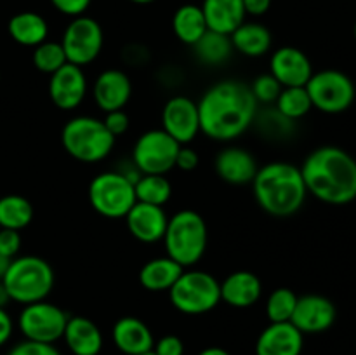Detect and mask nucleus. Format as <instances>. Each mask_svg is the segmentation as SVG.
<instances>
[{"label": "nucleus", "instance_id": "1", "mask_svg": "<svg viewBox=\"0 0 356 355\" xmlns=\"http://www.w3.org/2000/svg\"><path fill=\"white\" fill-rule=\"evenodd\" d=\"M197 104L200 132L221 143L235 141L245 134L259 110L250 87L233 79L219 80L209 87Z\"/></svg>", "mask_w": 356, "mask_h": 355}, {"label": "nucleus", "instance_id": "2", "mask_svg": "<svg viewBox=\"0 0 356 355\" xmlns=\"http://www.w3.org/2000/svg\"><path fill=\"white\" fill-rule=\"evenodd\" d=\"M309 195L329 205H346L356 198V159L339 146L313 150L301 166Z\"/></svg>", "mask_w": 356, "mask_h": 355}, {"label": "nucleus", "instance_id": "3", "mask_svg": "<svg viewBox=\"0 0 356 355\" xmlns=\"http://www.w3.org/2000/svg\"><path fill=\"white\" fill-rule=\"evenodd\" d=\"M250 184L257 205L275 218L296 214L308 197L301 167L284 160L261 166Z\"/></svg>", "mask_w": 356, "mask_h": 355}, {"label": "nucleus", "instance_id": "4", "mask_svg": "<svg viewBox=\"0 0 356 355\" xmlns=\"http://www.w3.org/2000/svg\"><path fill=\"white\" fill-rule=\"evenodd\" d=\"M162 240L170 260L179 263L183 268L195 267L207 251V223L197 211H177L167 221L165 235Z\"/></svg>", "mask_w": 356, "mask_h": 355}, {"label": "nucleus", "instance_id": "5", "mask_svg": "<svg viewBox=\"0 0 356 355\" xmlns=\"http://www.w3.org/2000/svg\"><path fill=\"white\" fill-rule=\"evenodd\" d=\"M54 281L56 275L49 261L31 254L14 258L2 277L10 301L23 306L47 299L54 289Z\"/></svg>", "mask_w": 356, "mask_h": 355}, {"label": "nucleus", "instance_id": "6", "mask_svg": "<svg viewBox=\"0 0 356 355\" xmlns=\"http://www.w3.org/2000/svg\"><path fill=\"white\" fill-rule=\"evenodd\" d=\"M115 139L104 127L103 120L90 115L70 118L61 131L63 148L70 157L83 164H96L106 159L113 150Z\"/></svg>", "mask_w": 356, "mask_h": 355}, {"label": "nucleus", "instance_id": "7", "mask_svg": "<svg viewBox=\"0 0 356 355\" xmlns=\"http://www.w3.org/2000/svg\"><path fill=\"white\" fill-rule=\"evenodd\" d=\"M169 301L184 315H204L221 303V284L204 270H186L169 289Z\"/></svg>", "mask_w": 356, "mask_h": 355}, {"label": "nucleus", "instance_id": "8", "mask_svg": "<svg viewBox=\"0 0 356 355\" xmlns=\"http://www.w3.org/2000/svg\"><path fill=\"white\" fill-rule=\"evenodd\" d=\"M89 202L94 211L103 218H125L132 205L138 202L134 183L120 171H104L90 181Z\"/></svg>", "mask_w": 356, "mask_h": 355}, {"label": "nucleus", "instance_id": "9", "mask_svg": "<svg viewBox=\"0 0 356 355\" xmlns=\"http://www.w3.org/2000/svg\"><path fill=\"white\" fill-rule=\"evenodd\" d=\"M68 319L70 317L65 310L44 299V301L24 305L17 315L16 327L23 340L56 345L63 340Z\"/></svg>", "mask_w": 356, "mask_h": 355}, {"label": "nucleus", "instance_id": "10", "mask_svg": "<svg viewBox=\"0 0 356 355\" xmlns=\"http://www.w3.org/2000/svg\"><path fill=\"white\" fill-rule=\"evenodd\" d=\"M313 108L323 113H343L351 108L356 96L353 80L339 70H322L313 73L306 84Z\"/></svg>", "mask_w": 356, "mask_h": 355}, {"label": "nucleus", "instance_id": "11", "mask_svg": "<svg viewBox=\"0 0 356 355\" xmlns=\"http://www.w3.org/2000/svg\"><path fill=\"white\" fill-rule=\"evenodd\" d=\"M103 28L94 17L86 16V14L72 17L61 37L66 61L80 66V68L90 65V63L99 58L101 51H103Z\"/></svg>", "mask_w": 356, "mask_h": 355}, {"label": "nucleus", "instance_id": "12", "mask_svg": "<svg viewBox=\"0 0 356 355\" xmlns=\"http://www.w3.org/2000/svg\"><path fill=\"white\" fill-rule=\"evenodd\" d=\"M181 145L174 141L163 129L143 132L132 148V162L141 174H163L176 167V157Z\"/></svg>", "mask_w": 356, "mask_h": 355}, {"label": "nucleus", "instance_id": "13", "mask_svg": "<svg viewBox=\"0 0 356 355\" xmlns=\"http://www.w3.org/2000/svg\"><path fill=\"white\" fill-rule=\"evenodd\" d=\"M162 129L181 146L193 141L200 132L198 104L188 96H172L162 110Z\"/></svg>", "mask_w": 356, "mask_h": 355}, {"label": "nucleus", "instance_id": "14", "mask_svg": "<svg viewBox=\"0 0 356 355\" xmlns=\"http://www.w3.org/2000/svg\"><path fill=\"white\" fill-rule=\"evenodd\" d=\"M89 84L83 68L66 63L49 80V97L63 111H73L86 101Z\"/></svg>", "mask_w": 356, "mask_h": 355}, {"label": "nucleus", "instance_id": "15", "mask_svg": "<svg viewBox=\"0 0 356 355\" xmlns=\"http://www.w3.org/2000/svg\"><path fill=\"white\" fill-rule=\"evenodd\" d=\"M337 308L329 298L322 294L298 296L291 322L302 334H320L336 324Z\"/></svg>", "mask_w": 356, "mask_h": 355}, {"label": "nucleus", "instance_id": "16", "mask_svg": "<svg viewBox=\"0 0 356 355\" xmlns=\"http://www.w3.org/2000/svg\"><path fill=\"white\" fill-rule=\"evenodd\" d=\"M270 73L282 87H305L315 72L306 52L284 45L271 54Z\"/></svg>", "mask_w": 356, "mask_h": 355}, {"label": "nucleus", "instance_id": "17", "mask_svg": "<svg viewBox=\"0 0 356 355\" xmlns=\"http://www.w3.org/2000/svg\"><path fill=\"white\" fill-rule=\"evenodd\" d=\"M305 334L292 322H270L256 340V355H301Z\"/></svg>", "mask_w": 356, "mask_h": 355}, {"label": "nucleus", "instance_id": "18", "mask_svg": "<svg viewBox=\"0 0 356 355\" xmlns=\"http://www.w3.org/2000/svg\"><path fill=\"white\" fill-rule=\"evenodd\" d=\"M167 221L169 216L165 209L145 202H136L125 216L129 233L143 244L160 242L165 235Z\"/></svg>", "mask_w": 356, "mask_h": 355}, {"label": "nucleus", "instance_id": "19", "mask_svg": "<svg viewBox=\"0 0 356 355\" xmlns=\"http://www.w3.org/2000/svg\"><path fill=\"white\" fill-rule=\"evenodd\" d=\"M92 96L97 108L104 113L113 110H124L132 96V82L125 72L118 68H108L94 80Z\"/></svg>", "mask_w": 356, "mask_h": 355}, {"label": "nucleus", "instance_id": "20", "mask_svg": "<svg viewBox=\"0 0 356 355\" xmlns=\"http://www.w3.org/2000/svg\"><path fill=\"white\" fill-rule=\"evenodd\" d=\"M214 169L225 183L242 187L252 183L259 166L249 150L242 146H226L216 155Z\"/></svg>", "mask_w": 356, "mask_h": 355}, {"label": "nucleus", "instance_id": "21", "mask_svg": "<svg viewBox=\"0 0 356 355\" xmlns=\"http://www.w3.org/2000/svg\"><path fill=\"white\" fill-rule=\"evenodd\" d=\"M115 348L124 355H141L153 350L155 336L152 329L138 317H122L111 329Z\"/></svg>", "mask_w": 356, "mask_h": 355}, {"label": "nucleus", "instance_id": "22", "mask_svg": "<svg viewBox=\"0 0 356 355\" xmlns=\"http://www.w3.org/2000/svg\"><path fill=\"white\" fill-rule=\"evenodd\" d=\"M219 284H221V301L233 308H250L263 296V282L252 271H232Z\"/></svg>", "mask_w": 356, "mask_h": 355}, {"label": "nucleus", "instance_id": "23", "mask_svg": "<svg viewBox=\"0 0 356 355\" xmlns=\"http://www.w3.org/2000/svg\"><path fill=\"white\" fill-rule=\"evenodd\" d=\"M63 341L72 355H99L103 350V333L94 320L87 317H70Z\"/></svg>", "mask_w": 356, "mask_h": 355}, {"label": "nucleus", "instance_id": "24", "mask_svg": "<svg viewBox=\"0 0 356 355\" xmlns=\"http://www.w3.org/2000/svg\"><path fill=\"white\" fill-rule=\"evenodd\" d=\"M200 7L209 30L222 35H232L247 17L242 0H204Z\"/></svg>", "mask_w": 356, "mask_h": 355}, {"label": "nucleus", "instance_id": "25", "mask_svg": "<svg viewBox=\"0 0 356 355\" xmlns=\"http://www.w3.org/2000/svg\"><path fill=\"white\" fill-rule=\"evenodd\" d=\"M233 51L247 58H261L268 54L273 44L271 31L257 21H243L232 35Z\"/></svg>", "mask_w": 356, "mask_h": 355}, {"label": "nucleus", "instance_id": "26", "mask_svg": "<svg viewBox=\"0 0 356 355\" xmlns=\"http://www.w3.org/2000/svg\"><path fill=\"white\" fill-rule=\"evenodd\" d=\"M7 31L16 44L33 49L47 40L49 24L42 14L33 13V10H23L10 17L7 23Z\"/></svg>", "mask_w": 356, "mask_h": 355}, {"label": "nucleus", "instance_id": "27", "mask_svg": "<svg viewBox=\"0 0 356 355\" xmlns=\"http://www.w3.org/2000/svg\"><path fill=\"white\" fill-rule=\"evenodd\" d=\"M184 268L169 256L153 258L139 270V284L149 292H169Z\"/></svg>", "mask_w": 356, "mask_h": 355}, {"label": "nucleus", "instance_id": "28", "mask_svg": "<svg viewBox=\"0 0 356 355\" xmlns=\"http://www.w3.org/2000/svg\"><path fill=\"white\" fill-rule=\"evenodd\" d=\"M207 23H205V16L202 13L200 6L195 3H184L179 9H176L172 16V31L177 37V40L183 44L191 45L193 47L198 40L207 31Z\"/></svg>", "mask_w": 356, "mask_h": 355}, {"label": "nucleus", "instance_id": "29", "mask_svg": "<svg viewBox=\"0 0 356 355\" xmlns=\"http://www.w3.org/2000/svg\"><path fill=\"white\" fill-rule=\"evenodd\" d=\"M195 56L202 65L221 66L232 58L233 45L229 35L218 33V31H205L204 37L193 45Z\"/></svg>", "mask_w": 356, "mask_h": 355}, {"label": "nucleus", "instance_id": "30", "mask_svg": "<svg viewBox=\"0 0 356 355\" xmlns=\"http://www.w3.org/2000/svg\"><path fill=\"white\" fill-rule=\"evenodd\" d=\"M33 219V205L23 195H3L0 197V228L17 230L26 228Z\"/></svg>", "mask_w": 356, "mask_h": 355}, {"label": "nucleus", "instance_id": "31", "mask_svg": "<svg viewBox=\"0 0 356 355\" xmlns=\"http://www.w3.org/2000/svg\"><path fill=\"white\" fill-rule=\"evenodd\" d=\"M252 125L264 139H270V141L287 139L292 134V131H294V122L284 117L273 104L257 110Z\"/></svg>", "mask_w": 356, "mask_h": 355}, {"label": "nucleus", "instance_id": "32", "mask_svg": "<svg viewBox=\"0 0 356 355\" xmlns=\"http://www.w3.org/2000/svg\"><path fill=\"white\" fill-rule=\"evenodd\" d=\"M134 190L138 202L163 207L172 195V184L163 174H143L134 183Z\"/></svg>", "mask_w": 356, "mask_h": 355}, {"label": "nucleus", "instance_id": "33", "mask_svg": "<svg viewBox=\"0 0 356 355\" xmlns=\"http://www.w3.org/2000/svg\"><path fill=\"white\" fill-rule=\"evenodd\" d=\"M273 106L289 120L296 122L306 117L312 111L313 104L306 87H284Z\"/></svg>", "mask_w": 356, "mask_h": 355}, {"label": "nucleus", "instance_id": "34", "mask_svg": "<svg viewBox=\"0 0 356 355\" xmlns=\"http://www.w3.org/2000/svg\"><path fill=\"white\" fill-rule=\"evenodd\" d=\"M31 61L33 66L42 73H47L52 75L54 72H58L61 66H65L66 63V54L63 51L61 42L54 40H45L42 44H38L37 47H33L31 52Z\"/></svg>", "mask_w": 356, "mask_h": 355}, {"label": "nucleus", "instance_id": "35", "mask_svg": "<svg viewBox=\"0 0 356 355\" xmlns=\"http://www.w3.org/2000/svg\"><path fill=\"white\" fill-rule=\"evenodd\" d=\"M298 294L289 287H278L268 296L266 317L270 322H291Z\"/></svg>", "mask_w": 356, "mask_h": 355}, {"label": "nucleus", "instance_id": "36", "mask_svg": "<svg viewBox=\"0 0 356 355\" xmlns=\"http://www.w3.org/2000/svg\"><path fill=\"white\" fill-rule=\"evenodd\" d=\"M249 87L254 100L257 101V104H263V106H271V104H275V101L280 96L282 89H284L270 72L256 77Z\"/></svg>", "mask_w": 356, "mask_h": 355}, {"label": "nucleus", "instance_id": "37", "mask_svg": "<svg viewBox=\"0 0 356 355\" xmlns=\"http://www.w3.org/2000/svg\"><path fill=\"white\" fill-rule=\"evenodd\" d=\"M6 355H63L56 345L37 343V341L21 340L7 350Z\"/></svg>", "mask_w": 356, "mask_h": 355}, {"label": "nucleus", "instance_id": "38", "mask_svg": "<svg viewBox=\"0 0 356 355\" xmlns=\"http://www.w3.org/2000/svg\"><path fill=\"white\" fill-rule=\"evenodd\" d=\"M21 244H23V239H21V233L17 230L0 228V253L3 256L14 260L19 254Z\"/></svg>", "mask_w": 356, "mask_h": 355}, {"label": "nucleus", "instance_id": "39", "mask_svg": "<svg viewBox=\"0 0 356 355\" xmlns=\"http://www.w3.org/2000/svg\"><path fill=\"white\" fill-rule=\"evenodd\" d=\"M155 355H184V343L176 334H165V336L155 340L153 345Z\"/></svg>", "mask_w": 356, "mask_h": 355}, {"label": "nucleus", "instance_id": "40", "mask_svg": "<svg viewBox=\"0 0 356 355\" xmlns=\"http://www.w3.org/2000/svg\"><path fill=\"white\" fill-rule=\"evenodd\" d=\"M103 124H104V127H106L108 131L115 136V138H118V136H122L127 132L129 124H131V122H129V115L125 113L124 110H113V111H108V113H104Z\"/></svg>", "mask_w": 356, "mask_h": 355}, {"label": "nucleus", "instance_id": "41", "mask_svg": "<svg viewBox=\"0 0 356 355\" xmlns=\"http://www.w3.org/2000/svg\"><path fill=\"white\" fill-rule=\"evenodd\" d=\"M92 0H51L52 7L58 10L59 14L68 17L83 16L86 10L90 7Z\"/></svg>", "mask_w": 356, "mask_h": 355}, {"label": "nucleus", "instance_id": "42", "mask_svg": "<svg viewBox=\"0 0 356 355\" xmlns=\"http://www.w3.org/2000/svg\"><path fill=\"white\" fill-rule=\"evenodd\" d=\"M198 164H200V157H198L197 150L190 148L188 145L181 146L176 157V167H179L181 171H193L197 169Z\"/></svg>", "mask_w": 356, "mask_h": 355}, {"label": "nucleus", "instance_id": "43", "mask_svg": "<svg viewBox=\"0 0 356 355\" xmlns=\"http://www.w3.org/2000/svg\"><path fill=\"white\" fill-rule=\"evenodd\" d=\"M122 58H124V61L127 63V65L141 66L149 59V52L146 51L141 44H131L124 49Z\"/></svg>", "mask_w": 356, "mask_h": 355}, {"label": "nucleus", "instance_id": "44", "mask_svg": "<svg viewBox=\"0 0 356 355\" xmlns=\"http://www.w3.org/2000/svg\"><path fill=\"white\" fill-rule=\"evenodd\" d=\"M14 327H16V322L10 313L6 308H0V348L9 343L14 334Z\"/></svg>", "mask_w": 356, "mask_h": 355}, {"label": "nucleus", "instance_id": "45", "mask_svg": "<svg viewBox=\"0 0 356 355\" xmlns=\"http://www.w3.org/2000/svg\"><path fill=\"white\" fill-rule=\"evenodd\" d=\"M245 14L249 16H264L270 10L271 0H242Z\"/></svg>", "mask_w": 356, "mask_h": 355}, {"label": "nucleus", "instance_id": "46", "mask_svg": "<svg viewBox=\"0 0 356 355\" xmlns=\"http://www.w3.org/2000/svg\"><path fill=\"white\" fill-rule=\"evenodd\" d=\"M197 355H232V354L221 347H207V348H204V350L198 352Z\"/></svg>", "mask_w": 356, "mask_h": 355}, {"label": "nucleus", "instance_id": "47", "mask_svg": "<svg viewBox=\"0 0 356 355\" xmlns=\"http://www.w3.org/2000/svg\"><path fill=\"white\" fill-rule=\"evenodd\" d=\"M10 303V296L7 292V289L3 287L2 281H0V308H7V305Z\"/></svg>", "mask_w": 356, "mask_h": 355}, {"label": "nucleus", "instance_id": "48", "mask_svg": "<svg viewBox=\"0 0 356 355\" xmlns=\"http://www.w3.org/2000/svg\"><path fill=\"white\" fill-rule=\"evenodd\" d=\"M10 261H13L10 258L3 256V254L0 253V281H2V277L6 275V271H7V268H9Z\"/></svg>", "mask_w": 356, "mask_h": 355}, {"label": "nucleus", "instance_id": "49", "mask_svg": "<svg viewBox=\"0 0 356 355\" xmlns=\"http://www.w3.org/2000/svg\"><path fill=\"white\" fill-rule=\"evenodd\" d=\"M132 3H138V6H148V3H153L155 0H129Z\"/></svg>", "mask_w": 356, "mask_h": 355}, {"label": "nucleus", "instance_id": "50", "mask_svg": "<svg viewBox=\"0 0 356 355\" xmlns=\"http://www.w3.org/2000/svg\"><path fill=\"white\" fill-rule=\"evenodd\" d=\"M141 355H155V354H153V350H152V352H146V354H141Z\"/></svg>", "mask_w": 356, "mask_h": 355}, {"label": "nucleus", "instance_id": "51", "mask_svg": "<svg viewBox=\"0 0 356 355\" xmlns=\"http://www.w3.org/2000/svg\"><path fill=\"white\" fill-rule=\"evenodd\" d=\"M353 31H355V38H356V23H355V30Z\"/></svg>", "mask_w": 356, "mask_h": 355}]
</instances>
